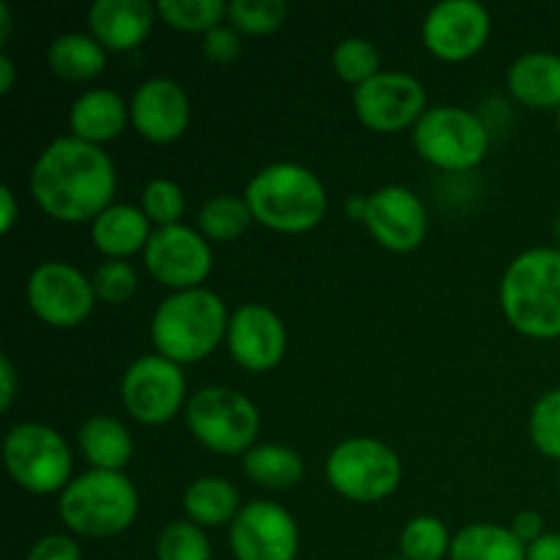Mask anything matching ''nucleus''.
Wrapping results in <instances>:
<instances>
[{
    "label": "nucleus",
    "mask_w": 560,
    "mask_h": 560,
    "mask_svg": "<svg viewBox=\"0 0 560 560\" xmlns=\"http://www.w3.org/2000/svg\"><path fill=\"white\" fill-rule=\"evenodd\" d=\"M27 186L36 206L49 219L82 224L93 222L104 208L113 206L118 173L102 145L66 135L38 153Z\"/></svg>",
    "instance_id": "obj_1"
},
{
    "label": "nucleus",
    "mask_w": 560,
    "mask_h": 560,
    "mask_svg": "<svg viewBox=\"0 0 560 560\" xmlns=\"http://www.w3.org/2000/svg\"><path fill=\"white\" fill-rule=\"evenodd\" d=\"M501 310L509 326L536 342L560 339V249L530 246L501 277Z\"/></svg>",
    "instance_id": "obj_2"
},
{
    "label": "nucleus",
    "mask_w": 560,
    "mask_h": 560,
    "mask_svg": "<svg viewBox=\"0 0 560 560\" xmlns=\"http://www.w3.org/2000/svg\"><path fill=\"white\" fill-rule=\"evenodd\" d=\"M244 197L257 224L284 235L310 233L328 213L326 184L299 162H273L257 170Z\"/></svg>",
    "instance_id": "obj_3"
},
{
    "label": "nucleus",
    "mask_w": 560,
    "mask_h": 560,
    "mask_svg": "<svg viewBox=\"0 0 560 560\" xmlns=\"http://www.w3.org/2000/svg\"><path fill=\"white\" fill-rule=\"evenodd\" d=\"M230 315L222 295L208 288L170 293L151 317V342L175 364H197L228 339Z\"/></svg>",
    "instance_id": "obj_4"
},
{
    "label": "nucleus",
    "mask_w": 560,
    "mask_h": 560,
    "mask_svg": "<svg viewBox=\"0 0 560 560\" xmlns=\"http://www.w3.org/2000/svg\"><path fill=\"white\" fill-rule=\"evenodd\" d=\"M140 514L135 481L118 470H85L58 495V517L71 534L113 539L126 534Z\"/></svg>",
    "instance_id": "obj_5"
},
{
    "label": "nucleus",
    "mask_w": 560,
    "mask_h": 560,
    "mask_svg": "<svg viewBox=\"0 0 560 560\" xmlns=\"http://www.w3.org/2000/svg\"><path fill=\"white\" fill-rule=\"evenodd\" d=\"M191 438L222 457H244L260 438V410L246 394L230 386H202L184 410Z\"/></svg>",
    "instance_id": "obj_6"
},
{
    "label": "nucleus",
    "mask_w": 560,
    "mask_h": 560,
    "mask_svg": "<svg viewBox=\"0 0 560 560\" xmlns=\"http://www.w3.org/2000/svg\"><path fill=\"white\" fill-rule=\"evenodd\" d=\"M3 465L11 481L31 495H60L74 479L69 443L42 421H20L5 432Z\"/></svg>",
    "instance_id": "obj_7"
},
{
    "label": "nucleus",
    "mask_w": 560,
    "mask_h": 560,
    "mask_svg": "<svg viewBox=\"0 0 560 560\" xmlns=\"http://www.w3.org/2000/svg\"><path fill=\"white\" fill-rule=\"evenodd\" d=\"M413 148L424 162L446 173H468L479 167L490 151V129L485 118L457 104H435L410 129Z\"/></svg>",
    "instance_id": "obj_8"
},
{
    "label": "nucleus",
    "mask_w": 560,
    "mask_h": 560,
    "mask_svg": "<svg viewBox=\"0 0 560 560\" xmlns=\"http://www.w3.org/2000/svg\"><path fill=\"white\" fill-rule=\"evenodd\" d=\"M326 479L350 503H381L402 485V459L377 438H345L328 452Z\"/></svg>",
    "instance_id": "obj_9"
},
{
    "label": "nucleus",
    "mask_w": 560,
    "mask_h": 560,
    "mask_svg": "<svg viewBox=\"0 0 560 560\" xmlns=\"http://www.w3.org/2000/svg\"><path fill=\"white\" fill-rule=\"evenodd\" d=\"M189 386L180 364L159 353L140 355L120 377V402L131 421L142 427H164L186 410Z\"/></svg>",
    "instance_id": "obj_10"
},
{
    "label": "nucleus",
    "mask_w": 560,
    "mask_h": 560,
    "mask_svg": "<svg viewBox=\"0 0 560 560\" xmlns=\"http://www.w3.org/2000/svg\"><path fill=\"white\" fill-rule=\"evenodd\" d=\"M27 306L52 328H77L93 315L96 290L77 266L66 260H44L27 277Z\"/></svg>",
    "instance_id": "obj_11"
},
{
    "label": "nucleus",
    "mask_w": 560,
    "mask_h": 560,
    "mask_svg": "<svg viewBox=\"0 0 560 560\" xmlns=\"http://www.w3.org/2000/svg\"><path fill=\"white\" fill-rule=\"evenodd\" d=\"M145 271L162 288L180 293V290L202 288L213 268L211 241L189 224H170L153 230L145 252H142Z\"/></svg>",
    "instance_id": "obj_12"
},
{
    "label": "nucleus",
    "mask_w": 560,
    "mask_h": 560,
    "mask_svg": "<svg viewBox=\"0 0 560 560\" xmlns=\"http://www.w3.org/2000/svg\"><path fill=\"white\" fill-rule=\"evenodd\" d=\"M355 118L377 135L413 129L427 113V88L408 71H381L364 85L353 88Z\"/></svg>",
    "instance_id": "obj_13"
},
{
    "label": "nucleus",
    "mask_w": 560,
    "mask_h": 560,
    "mask_svg": "<svg viewBox=\"0 0 560 560\" xmlns=\"http://www.w3.org/2000/svg\"><path fill=\"white\" fill-rule=\"evenodd\" d=\"M301 530L293 514L273 501H249L230 525L235 560H295Z\"/></svg>",
    "instance_id": "obj_14"
},
{
    "label": "nucleus",
    "mask_w": 560,
    "mask_h": 560,
    "mask_svg": "<svg viewBox=\"0 0 560 560\" xmlns=\"http://www.w3.org/2000/svg\"><path fill=\"white\" fill-rule=\"evenodd\" d=\"M490 31V9L479 0H441L421 22V42L438 60L463 63L485 49Z\"/></svg>",
    "instance_id": "obj_15"
},
{
    "label": "nucleus",
    "mask_w": 560,
    "mask_h": 560,
    "mask_svg": "<svg viewBox=\"0 0 560 560\" xmlns=\"http://www.w3.org/2000/svg\"><path fill=\"white\" fill-rule=\"evenodd\" d=\"M364 228L383 249L408 255L419 249L430 230V213L424 200L413 189L399 184L381 186L370 195Z\"/></svg>",
    "instance_id": "obj_16"
},
{
    "label": "nucleus",
    "mask_w": 560,
    "mask_h": 560,
    "mask_svg": "<svg viewBox=\"0 0 560 560\" xmlns=\"http://www.w3.org/2000/svg\"><path fill=\"white\" fill-rule=\"evenodd\" d=\"M224 342L241 370L271 372L273 366L282 364L284 353H288V328H284L279 312L249 301L230 315Z\"/></svg>",
    "instance_id": "obj_17"
},
{
    "label": "nucleus",
    "mask_w": 560,
    "mask_h": 560,
    "mask_svg": "<svg viewBox=\"0 0 560 560\" xmlns=\"http://www.w3.org/2000/svg\"><path fill=\"white\" fill-rule=\"evenodd\" d=\"M129 113L131 126L142 140L167 145L189 129L191 102L186 88L173 77H148L131 93Z\"/></svg>",
    "instance_id": "obj_18"
},
{
    "label": "nucleus",
    "mask_w": 560,
    "mask_h": 560,
    "mask_svg": "<svg viewBox=\"0 0 560 560\" xmlns=\"http://www.w3.org/2000/svg\"><path fill=\"white\" fill-rule=\"evenodd\" d=\"M156 16L148 0H96L88 9V33L107 52H131L151 36Z\"/></svg>",
    "instance_id": "obj_19"
},
{
    "label": "nucleus",
    "mask_w": 560,
    "mask_h": 560,
    "mask_svg": "<svg viewBox=\"0 0 560 560\" xmlns=\"http://www.w3.org/2000/svg\"><path fill=\"white\" fill-rule=\"evenodd\" d=\"M129 124V102L109 88H88L69 107L71 135L91 142V145L118 140Z\"/></svg>",
    "instance_id": "obj_20"
},
{
    "label": "nucleus",
    "mask_w": 560,
    "mask_h": 560,
    "mask_svg": "<svg viewBox=\"0 0 560 560\" xmlns=\"http://www.w3.org/2000/svg\"><path fill=\"white\" fill-rule=\"evenodd\" d=\"M153 230L156 228L140 206L113 202L91 222V238L107 260H129L137 252H145Z\"/></svg>",
    "instance_id": "obj_21"
},
{
    "label": "nucleus",
    "mask_w": 560,
    "mask_h": 560,
    "mask_svg": "<svg viewBox=\"0 0 560 560\" xmlns=\"http://www.w3.org/2000/svg\"><path fill=\"white\" fill-rule=\"evenodd\" d=\"M509 93L530 109H560V55L547 49L523 52L506 71Z\"/></svg>",
    "instance_id": "obj_22"
},
{
    "label": "nucleus",
    "mask_w": 560,
    "mask_h": 560,
    "mask_svg": "<svg viewBox=\"0 0 560 560\" xmlns=\"http://www.w3.org/2000/svg\"><path fill=\"white\" fill-rule=\"evenodd\" d=\"M82 457L96 470H118L124 474L126 465L135 457V441H131L129 427L120 419L107 413H96L82 421L77 432Z\"/></svg>",
    "instance_id": "obj_23"
},
{
    "label": "nucleus",
    "mask_w": 560,
    "mask_h": 560,
    "mask_svg": "<svg viewBox=\"0 0 560 560\" xmlns=\"http://www.w3.org/2000/svg\"><path fill=\"white\" fill-rule=\"evenodd\" d=\"M241 503L238 487L224 476H200L191 481L184 492V512L200 528H219V525H233Z\"/></svg>",
    "instance_id": "obj_24"
},
{
    "label": "nucleus",
    "mask_w": 560,
    "mask_h": 560,
    "mask_svg": "<svg viewBox=\"0 0 560 560\" xmlns=\"http://www.w3.org/2000/svg\"><path fill=\"white\" fill-rule=\"evenodd\" d=\"M107 49L82 31L60 33L49 42L47 47V63L55 77L66 82H91L107 66Z\"/></svg>",
    "instance_id": "obj_25"
},
{
    "label": "nucleus",
    "mask_w": 560,
    "mask_h": 560,
    "mask_svg": "<svg viewBox=\"0 0 560 560\" xmlns=\"http://www.w3.org/2000/svg\"><path fill=\"white\" fill-rule=\"evenodd\" d=\"M448 560H528V547L512 528L495 523H470L454 536Z\"/></svg>",
    "instance_id": "obj_26"
},
{
    "label": "nucleus",
    "mask_w": 560,
    "mask_h": 560,
    "mask_svg": "<svg viewBox=\"0 0 560 560\" xmlns=\"http://www.w3.org/2000/svg\"><path fill=\"white\" fill-rule=\"evenodd\" d=\"M244 474L266 490H293L304 479V459L282 443H257L241 457Z\"/></svg>",
    "instance_id": "obj_27"
},
{
    "label": "nucleus",
    "mask_w": 560,
    "mask_h": 560,
    "mask_svg": "<svg viewBox=\"0 0 560 560\" xmlns=\"http://www.w3.org/2000/svg\"><path fill=\"white\" fill-rule=\"evenodd\" d=\"M255 217L249 211V202L244 195H213L197 211V230L206 235L211 244H230L238 241L252 228Z\"/></svg>",
    "instance_id": "obj_28"
},
{
    "label": "nucleus",
    "mask_w": 560,
    "mask_h": 560,
    "mask_svg": "<svg viewBox=\"0 0 560 560\" xmlns=\"http://www.w3.org/2000/svg\"><path fill=\"white\" fill-rule=\"evenodd\" d=\"M454 536L448 534L446 523L432 514H419L410 520L399 536V550L405 560H443L452 552Z\"/></svg>",
    "instance_id": "obj_29"
},
{
    "label": "nucleus",
    "mask_w": 560,
    "mask_h": 560,
    "mask_svg": "<svg viewBox=\"0 0 560 560\" xmlns=\"http://www.w3.org/2000/svg\"><path fill=\"white\" fill-rule=\"evenodd\" d=\"M156 14L175 31L206 36L208 31L228 20V3L224 0H159Z\"/></svg>",
    "instance_id": "obj_30"
},
{
    "label": "nucleus",
    "mask_w": 560,
    "mask_h": 560,
    "mask_svg": "<svg viewBox=\"0 0 560 560\" xmlns=\"http://www.w3.org/2000/svg\"><path fill=\"white\" fill-rule=\"evenodd\" d=\"M331 66L342 82L350 88L364 85L375 74H381V52L375 44L364 36H348L334 47Z\"/></svg>",
    "instance_id": "obj_31"
},
{
    "label": "nucleus",
    "mask_w": 560,
    "mask_h": 560,
    "mask_svg": "<svg viewBox=\"0 0 560 560\" xmlns=\"http://www.w3.org/2000/svg\"><path fill=\"white\" fill-rule=\"evenodd\" d=\"M156 560H213L206 528L191 520H175L159 530Z\"/></svg>",
    "instance_id": "obj_32"
},
{
    "label": "nucleus",
    "mask_w": 560,
    "mask_h": 560,
    "mask_svg": "<svg viewBox=\"0 0 560 560\" xmlns=\"http://www.w3.org/2000/svg\"><path fill=\"white\" fill-rule=\"evenodd\" d=\"M288 20V5L282 0H230L228 22L246 36L277 33Z\"/></svg>",
    "instance_id": "obj_33"
},
{
    "label": "nucleus",
    "mask_w": 560,
    "mask_h": 560,
    "mask_svg": "<svg viewBox=\"0 0 560 560\" xmlns=\"http://www.w3.org/2000/svg\"><path fill=\"white\" fill-rule=\"evenodd\" d=\"M528 435L536 452L560 465V386L541 394L528 416Z\"/></svg>",
    "instance_id": "obj_34"
},
{
    "label": "nucleus",
    "mask_w": 560,
    "mask_h": 560,
    "mask_svg": "<svg viewBox=\"0 0 560 560\" xmlns=\"http://www.w3.org/2000/svg\"><path fill=\"white\" fill-rule=\"evenodd\" d=\"M140 208L153 228H170L180 224L186 211V195L173 178H151L142 186Z\"/></svg>",
    "instance_id": "obj_35"
},
{
    "label": "nucleus",
    "mask_w": 560,
    "mask_h": 560,
    "mask_svg": "<svg viewBox=\"0 0 560 560\" xmlns=\"http://www.w3.org/2000/svg\"><path fill=\"white\" fill-rule=\"evenodd\" d=\"M91 282L93 290H96V299L113 306H120L135 299L137 288H140V277H137L135 266L129 260H104L93 271Z\"/></svg>",
    "instance_id": "obj_36"
},
{
    "label": "nucleus",
    "mask_w": 560,
    "mask_h": 560,
    "mask_svg": "<svg viewBox=\"0 0 560 560\" xmlns=\"http://www.w3.org/2000/svg\"><path fill=\"white\" fill-rule=\"evenodd\" d=\"M241 52H244V42H241V33L230 22H222V25L202 36V55L211 63L230 66L241 58Z\"/></svg>",
    "instance_id": "obj_37"
},
{
    "label": "nucleus",
    "mask_w": 560,
    "mask_h": 560,
    "mask_svg": "<svg viewBox=\"0 0 560 560\" xmlns=\"http://www.w3.org/2000/svg\"><path fill=\"white\" fill-rule=\"evenodd\" d=\"M25 560H82V547L74 536L47 534L33 541Z\"/></svg>",
    "instance_id": "obj_38"
},
{
    "label": "nucleus",
    "mask_w": 560,
    "mask_h": 560,
    "mask_svg": "<svg viewBox=\"0 0 560 560\" xmlns=\"http://www.w3.org/2000/svg\"><path fill=\"white\" fill-rule=\"evenodd\" d=\"M545 525H547L545 517H541L539 512H534V509H525V512L514 514V520H512V525H509V528H512L514 536H517V539L523 541L525 547H528V545H534L536 539H541V536L547 534Z\"/></svg>",
    "instance_id": "obj_39"
},
{
    "label": "nucleus",
    "mask_w": 560,
    "mask_h": 560,
    "mask_svg": "<svg viewBox=\"0 0 560 560\" xmlns=\"http://www.w3.org/2000/svg\"><path fill=\"white\" fill-rule=\"evenodd\" d=\"M16 388H20V375H16V366L11 361L9 353L0 355V410L9 413L11 405L16 399Z\"/></svg>",
    "instance_id": "obj_40"
},
{
    "label": "nucleus",
    "mask_w": 560,
    "mask_h": 560,
    "mask_svg": "<svg viewBox=\"0 0 560 560\" xmlns=\"http://www.w3.org/2000/svg\"><path fill=\"white\" fill-rule=\"evenodd\" d=\"M20 222V200L11 186H0V233L9 235Z\"/></svg>",
    "instance_id": "obj_41"
},
{
    "label": "nucleus",
    "mask_w": 560,
    "mask_h": 560,
    "mask_svg": "<svg viewBox=\"0 0 560 560\" xmlns=\"http://www.w3.org/2000/svg\"><path fill=\"white\" fill-rule=\"evenodd\" d=\"M528 560H560V534L547 530L541 539L528 545Z\"/></svg>",
    "instance_id": "obj_42"
},
{
    "label": "nucleus",
    "mask_w": 560,
    "mask_h": 560,
    "mask_svg": "<svg viewBox=\"0 0 560 560\" xmlns=\"http://www.w3.org/2000/svg\"><path fill=\"white\" fill-rule=\"evenodd\" d=\"M16 82V63L9 52H0V96H9Z\"/></svg>",
    "instance_id": "obj_43"
},
{
    "label": "nucleus",
    "mask_w": 560,
    "mask_h": 560,
    "mask_svg": "<svg viewBox=\"0 0 560 560\" xmlns=\"http://www.w3.org/2000/svg\"><path fill=\"white\" fill-rule=\"evenodd\" d=\"M366 208H370V195H353L345 200V213H348V219H353V222L364 224Z\"/></svg>",
    "instance_id": "obj_44"
},
{
    "label": "nucleus",
    "mask_w": 560,
    "mask_h": 560,
    "mask_svg": "<svg viewBox=\"0 0 560 560\" xmlns=\"http://www.w3.org/2000/svg\"><path fill=\"white\" fill-rule=\"evenodd\" d=\"M11 25H14V16H11V5L0 3V42H9Z\"/></svg>",
    "instance_id": "obj_45"
},
{
    "label": "nucleus",
    "mask_w": 560,
    "mask_h": 560,
    "mask_svg": "<svg viewBox=\"0 0 560 560\" xmlns=\"http://www.w3.org/2000/svg\"><path fill=\"white\" fill-rule=\"evenodd\" d=\"M556 238H558V249H560V213H558V219H556Z\"/></svg>",
    "instance_id": "obj_46"
},
{
    "label": "nucleus",
    "mask_w": 560,
    "mask_h": 560,
    "mask_svg": "<svg viewBox=\"0 0 560 560\" xmlns=\"http://www.w3.org/2000/svg\"><path fill=\"white\" fill-rule=\"evenodd\" d=\"M556 126H558V135H560V109L556 113Z\"/></svg>",
    "instance_id": "obj_47"
},
{
    "label": "nucleus",
    "mask_w": 560,
    "mask_h": 560,
    "mask_svg": "<svg viewBox=\"0 0 560 560\" xmlns=\"http://www.w3.org/2000/svg\"><path fill=\"white\" fill-rule=\"evenodd\" d=\"M558 490H560V465H558Z\"/></svg>",
    "instance_id": "obj_48"
},
{
    "label": "nucleus",
    "mask_w": 560,
    "mask_h": 560,
    "mask_svg": "<svg viewBox=\"0 0 560 560\" xmlns=\"http://www.w3.org/2000/svg\"><path fill=\"white\" fill-rule=\"evenodd\" d=\"M388 560H405V558H402V556H399V558H388Z\"/></svg>",
    "instance_id": "obj_49"
}]
</instances>
